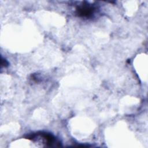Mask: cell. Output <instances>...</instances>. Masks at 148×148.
<instances>
[{
	"instance_id": "1",
	"label": "cell",
	"mask_w": 148,
	"mask_h": 148,
	"mask_svg": "<svg viewBox=\"0 0 148 148\" xmlns=\"http://www.w3.org/2000/svg\"><path fill=\"white\" fill-rule=\"evenodd\" d=\"M95 8L88 3H83L76 9V13L80 17H89L95 12Z\"/></svg>"
}]
</instances>
